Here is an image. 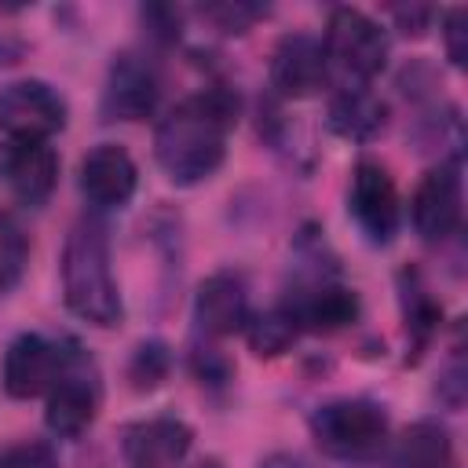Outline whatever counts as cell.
<instances>
[{
  "label": "cell",
  "mask_w": 468,
  "mask_h": 468,
  "mask_svg": "<svg viewBox=\"0 0 468 468\" xmlns=\"http://www.w3.org/2000/svg\"><path fill=\"white\" fill-rule=\"evenodd\" d=\"M260 468H307L300 457H292V453H271Z\"/></svg>",
  "instance_id": "28"
},
{
  "label": "cell",
  "mask_w": 468,
  "mask_h": 468,
  "mask_svg": "<svg viewBox=\"0 0 468 468\" xmlns=\"http://www.w3.org/2000/svg\"><path fill=\"white\" fill-rule=\"evenodd\" d=\"M194 468H223L216 457H208V461H201V464H194Z\"/></svg>",
  "instance_id": "29"
},
{
  "label": "cell",
  "mask_w": 468,
  "mask_h": 468,
  "mask_svg": "<svg viewBox=\"0 0 468 468\" xmlns=\"http://www.w3.org/2000/svg\"><path fill=\"white\" fill-rule=\"evenodd\" d=\"M238 121V95L227 88L197 91L176 102L154 132V157L176 186H194L227 157V135Z\"/></svg>",
  "instance_id": "1"
},
{
  "label": "cell",
  "mask_w": 468,
  "mask_h": 468,
  "mask_svg": "<svg viewBox=\"0 0 468 468\" xmlns=\"http://www.w3.org/2000/svg\"><path fill=\"white\" fill-rule=\"evenodd\" d=\"M442 44L453 66H464L468 58V11L464 7H450L442 15Z\"/></svg>",
  "instance_id": "25"
},
{
  "label": "cell",
  "mask_w": 468,
  "mask_h": 468,
  "mask_svg": "<svg viewBox=\"0 0 468 468\" xmlns=\"http://www.w3.org/2000/svg\"><path fill=\"white\" fill-rule=\"evenodd\" d=\"M296 336H300V329L292 325V318L285 314L282 303L271 307V311H263V314H249V322H245V340H249V347L260 358L285 355L296 344Z\"/></svg>",
  "instance_id": "20"
},
{
  "label": "cell",
  "mask_w": 468,
  "mask_h": 468,
  "mask_svg": "<svg viewBox=\"0 0 468 468\" xmlns=\"http://www.w3.org/2000/svg\"><path fill=\"white\" fill-rule=\"evenodd\" d=\"M194 373L201 377V384H223L230 377V366L227 358L216 355V347H194Z\"/></svg>",
  "instance_id": "26"
},
{
  "label": "cell",
  "mask_w": 468,
  "mask_h": 468,
  "mask_svg": "<svg viewBox=\"0 0 468 468\" xmlns=\"http://www.w3.org/2000/svg\"><path fill=\"white\" fill-rule=\"evenodd\" d=\"M431 15H435L431 7H395V11H391V18L399 22V29H402V33H413V37L428 29Z\"/></svg>",
  "instance_id": "27"
},
{
  "label": "cell",
  "mask_w": 468,
  "mask_h": 468,
  "mask_svg": "<svg viewBox=\"0 0 468 468\" xmlns=\"http://www.w3.org/2000/svg\"><path fill=\"white\" fill-rule=\"evenodd\" d=\"M62 300L66 307L99 329H117L124 318L121 289L110 263V238L95 216L73 223L62 245Z\"/></svg>",
  "instance_id": "2"
},
{
  "label": "cell",
  "mask_w": 468,
  "mask_h": 468,
  "mask_svg": "<svg viewBox=\"0 0 468 468\" xmlns=\"http://www.w3.org/2000/svg\"><path fill=\"white\" fill-rule=\"evenodd\" d=\"M194 431L176 417H146L124 428L121 457L124 468H179L190 453Z\"/></svg>",
  "instance_id": "15"
},
{
  "label": "cell",
  "mask_w": 468,
  "mask_h": 468,
  "mask_svg": "<svg viewBox=\"0 0 468 468\" xmlns=\"http://www.w3.org/2000/svg\"><path fill=\"white\" fill-rule=\"evenodd\" d=\"M66 128V99L44 80H11L0 88V132L4 139L48 143Z\"/></svg>",
  "instance_id": "7"
},
{
  "label": "cell",
  "mask_w": 468,
  "mask_h": 468,
  "mask_svg": "<svg viewBox=\"0 0 468 468\" xmlns=\"http://www.w3.org/2000/svg\"><path fill=\"white\" fill-rule=\"evenodd\" d=\"M0 176L7 190L22 205H44L58 183V154L51 143L37 139H4L0 146Z\"/></svg>",
  "instance_id": "13"
},
{
  "label": "cell",
  "mask_w": 468,
  "mask_h": 468,
  "mask_svg": "<svg viewBox=\"0 0 468 468\" xmlns=\"http://www.w3.org/2000/svg\"><path fill=\"white\" fill-rule=\"evenodd\" d=\"M249 289L234 271H219L197 285L194 296V325L205 340H223L245 329L249 322Z\"/></svg>",
  "instance_id": "16"
},
{
  "label": "cell",
  "mask_w": 468,
  "mask_h": 468,
  "mask_svg": "<svg viewBox=\"0 0 468 468\" xmlns=\"http://www.w3.org/2000/svg\"><path fill=\"white\" fill-rule=\"evenodd\" d=\"M461 212H464V197H461L457 161H442V165L428 168L410 197V219H413L417 238L428 245H442L446 238L457 234Z\"/></svg>",
  "instance_id": "9"
},
{
  "label": "cell",
  "mask_w": 468,
  "mask_h": 468,
  "mask_svg": "<svg viewBox=\"0 0 468 468\" xmlns=\"http://www.w3.org/2000/svg\"><path fill=\"white\" fill-rule=\"evenodd\" d=\"M388 413L369 399H333L311 413V439L333 461H377L388 446Z\"/></svg>",
  "instance_id": "3"
},
{
  "label": "cell",
  "mask_w": 468,
  "mask_h": 468,
  "mask_svg": "<svg viewBox=\"0 0 468 468\" xmlns=\"http://www.w3.org/2000/svg\"><path fill=\"white\" fill-rule=\"evenodd\" d=\"M329 73H340L344 84H369L388 66V33L377 18L358 7H333L322 37Z\"/></svg>",
  "instance_id": "4"
},
{
  "label": "cell",
  "mask_w": 468,
  "mask_h": 468,
  "mask_svg": "<svg viewBox=\"0 0 468 468\" xmlns=\"http://www.w3.org/2000/svg\"><path fill=\"white\" fill-rule=\"evenodd\" d=\"M44 424L51 435L58 439H77L91 428L99 402H102V388H99V369L91 366L88 351H80V344L69 355L66 373L55 380V388L44 395Z\"/></svg>",
  "instance_id": "6"
},
{
  "label": "cell",
  "mask_w": 468,
  "mask_h": 468,
  "mask_svg": "<svg viewBox=\"0 0 468 468\" xmlns=\"http://www.w3.org/2000/svg\"><path fill=\"white\" fill-rule=\"evenodd\" d=\"M168 366H172V355H168L165 344H157V340L139 344L132 362H128V380H132L135 391H150L168 377Z\"/></svg>",
  "instance_id": "22"
},
{
  "label": "cell",
  "mask_w": 468,
  "mask_h": 468,
  "mask_svg": "<svg viewBox=\"0 0 468 468\" xmlns=\"http://www.w3.org/2000/svg\"><path fill=\"white\" fill-rule=\"evenodd\" d=\"M77 186L84 194V201L99 212H110V208H124L139 186V172H135V161L124 146L117 143H99L91 146L84 157H80V168H77Z\"/></svg>",
  "instance_id": "12"
},
{
  "label": "cell",
  "mask_w": 468,
  "mask_h": 468,
  "mask_svg": "<svg viewBox=\"0 0 468 468\" xmlns=\"http://www.w3.org/2000/svg\"><path fill=\"white\" fill-rule=\"evenodd\" d=\"M0 468H58V457L40 439H18L0 446Z\"/></svg>",
  "instance_id": "23"
},
{
  "label": "cell",
  "mask_w": 468,
  "mask_h": 468,
  "mask_svg": "<svg viewBox=\"0 0 468 468\" xmlns=\"http://www.w3.org/2000/svg\"><path fill=\"white\" fill-rule=\"evenodd\" d=\"M347 212H351V219L358 223V230L366 234V241L388 245V241L395 238L402 205H399V186H395L391 172H388L380 161L362 157V161L351 168Z\"/></svg>",
  "instance_id": "8"
},
{
  "label": "cell",
  "mask_w": 468,
  "mask_h": 468,
  "mask_svg": "<svg viewBox=\"0 0 468 468\" xmlns=\"http://www.w3.org/2000/svg\"><path fill=\"white\" fill-rule=\"evenodd\" d=\"M329 128L351 143H373L388 128V102L369 84H344L325 110Z\"/></svg>",
  "instance_id": "17"
},
{
  "label": "cell",
  "mask_w": 468,
  "mask_h": 468,
  "mask_svg": "<svg viewBox=\"0 0 468 468\" xmlns=\"http://www.w3.org/2000/svg\"><path fill=\"white\" fill-rule=\"evenodd\" d=\"M285 314L292 318V325L300 333H336L347 329L358 318V296L355 289L318 274L311 282H296L285 300H282Z\"/></svg>",
  "instance_id": "10"
},
{
  "label": "cell",
  "mask_w": 468,
  "mask_h": 468,
  "mask_svg": "<svg viewBox=\"0 0 468 468\" xmlns=\"http://www.w3.org/2000/svg\"><path fill=\"white\" fill-rule=\"evenodd\" d=\"M402 314H406V336H410L413 351L420 355L428 347V340L435 336V329H439L442 307L431 300V292L424 289V282L417 274H410V271H402Z\"/></svg>",
  "instance_id": "19"
},
{
  "label": "cell",
  "mask_w": 468,
  "mask_h": 468,
  "mask_svg": "<svg viewBox=\"0 0 468 468\" xmlns=\"http://www.w3.org/2000/svg\"><path fill=\"white\" fill-rule=\"evenodd\" d=\"M201 15L219 33H245L252 22H260L267 15V7H260V4H212V7H201Z\"/></svg>",
  "instance_id": "24"
},
{
  "label": "cell",
  "mask_w": 468,
  "mask_h": 468,
  "mask_svg": "<svg viewBox=\"0 0 468 468\" xmlns=\"http://www.w3.org/2000/svg\"><path fill=\"white\" fill-rule=\"evenodd\" d=\"M391 468H457L453 439L435 420H417L402 431L391 453Z\"/></svg>",
  "instance_id": "18"
},
{
  "label": "cell",
  "mask_w": 468,
  "mask_h": 468,
  "mask_svg": "<svg viewBox=\"0 0 468 468\" xmlns=\"http://www.w3.org/2000/svg\"><path fill=\"white\" fill-rule=\"evenodd\" d=\"M29 263V241L22 234V227L15 223V216L0 212V292H11Z\"/></svg>",
  "instance_id": "21"
},
{
  "label": "cell",
  "mask_w": 468,
  "mask_h": 468,
  "mask_svg": "<svg viewBox=\"0 0 468 468\" xmlns=\"http://www.w3.org/2000/svg\"><path fill=\"white\" fill-rule=\"evenodd\" d=\"M161 77L150 58L135 51H121L110 62L102 88V117L106 121H146L157 110Z\"/></svg>",
  "instance_id": "11"
},
{
  "label": "cell",
  "mask_w": 468,
  "mask_h": 468,
  "mask_svg": "<svg viewBox=\"0 0 468 468\" xmlns=\"http://www.w3.org/2000/svg\"><path fill=\"white\" fill-rule=\"evenodd\" d=\"M77 340H51L40 333H18L4 351V391L11 399H37L66 373Z\"/></svg>",
  "instance_id": "5"
},
{
  "label": "cell",
  "mask_w": 468,
  "mask_h": 468,
  "mask_svg": "<svg viewBox=\"0 0 468 468\" xmlns=\"http://www.w3.org/2000/svg\"><path fill=\"white\" fill-rule=\"evenodd\" d=\"M325 80H329V62L318 37L289 33L278 40L271 55V88L282 99H311L325 88Z\"/></svg>",
  "instance_id": "14"
}]
</instances>
